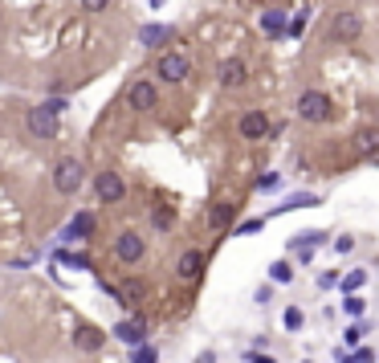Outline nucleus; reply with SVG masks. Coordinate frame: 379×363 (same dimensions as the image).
<instances>
[{
  "label": "nucleus",
  "mask_w": 379,
  "mask_h": 363,
  "mask_svg": "<svg viewBox=\"0 0 379 363\" xmlns=\"http://www.w3.org/2000/svg\"><path fill=\"white\" fill-rule=\"evenodd\" d=\"M359 33H363L359 13H334V21H330V37H334V41H355Z\"/></svg>",
  "instance_id": "obj_7"
},
{
  "label": "nucleus",
  "mask_w": 379,
  "mask_h": 363,
  "mask_svg": "<svg viewBox=\"0 0 379 363\" xmlns=\"http://www.w3.org/2000/svg\"><path fill=\"white\" fill-rule=\"evenodd\" d=\"M127 102H131L135 111H155L159 94H155V86H151L147 78H135V82L127 86Z\"/></svg>",
  "instance_id": "obj_8"
},
{
  "label": "nucleus",
  "mask_w": 379,
  "mask_h": 363,
  "mask_svg": "<svg viewBox=\"0 0 379 363\" xmlns=\"http://www.w3.org/2000/svg\"><path fill=\"white\" fill-rule=\"evenodd\" d=\"M269 278H273V281H290L294 274H290V265H285V262H278L273 269H269Z\"/></svg>",
  "instance_id": "obj_21"
},
{
  "label": "nucleus",
  "mask_w": 379,
  "mask_h": 363,
  "mask_svg": "<svg viewBox=\"0 0 379 363\" xmlns=\"http://www.w3.org/2000/svg\"><path fill=\"white\" fill-rule=\"evenodd\" d=\"M363 278H367V269H351L343 286H346V290H359V286H363Z\"/></svg>",
  "instance_id": "obj_20"
},
{
  "label": "nucleus",
  "mask_w": 379,
  "mask_h": 363,
  "mask_svg": "<svg viewBox=\"0 0 379 363\" xmlns=\"http://www.w3.org/2000/svg\"><path fill=\"white\" fill-rule=\"evenodd\" d=\"M237 131H241V139H249V143H253V139H265V135H269V115H265V111H245L241 123H237Z\"/></svg>",
  "instance_id": "obj_9"
},
{
  "label": "nucleus",
  "mask_w": 379,
  "mask_h": 363,
  "mask_svg": "<svg viewBox=\"0 0 379 363\" xmlns=\"http://www.w3.org/2000/svg\"><path fill=\"white\" fill-rule=\"evenodd\" d=\"M106 4H111V0H82V9H86V13H102Z\"/></svg>",
  "instance_id": "obj_25"
},
{
  "label": "nucleus",
  "mask_w": 379,
  "mask_h": 363,
  "mask_svg": "<svg viewBox=\"0 0 379 363\" xmlns=\"http://www.w3.org/2000/svg\"><path fill=\"white\" fill-rule=\"evenodd\" d=\"M302 204H314V196H290V200L278 208V213H285V208H302Z\"/></svg>",
  "instance_id": "obj_22"
},
{
  "label": "nucleus",
  "mask_w": 379,
  "mask_h": 363,
  "mask_svg": "<svg viewBox=\"0 0 379 363\" xmlns=\"http://www.w3.org/2000/svg\"><path fill=\"white\" fill-rule=\"evenodd\" d=\"M151 220H155V229H171V225H176V213H171V208H164V204H159V208L151 213Z\"/></svg>",
  "instance_id": "obj_18"
},
{
  "label": "nucleus",
  "mask_w": 379,
  "mask_h": 363,
  "mask_svg": "<svg viewBox=\"0 0 379 363\" xmlns=\"http://www.w3.org/2000/svg\"><path fill=\"white\" fill-rule=\"evenodd\" d=\"M167 29H159V25H147V29H143V41H147V45H155V41H167Z\"/></svg>",
  "instance_id": "obj_19"
},
{
  "label": "nucleus",
  "mask_w": 379,
  "mask_h": 363,
  "mask_svg": "<svg viewBox=\"0 0 379 363\" xmlns=\"http://www.w3.org/2000/svg\"><path fill=\"white\" fill-rule=\"evenodd\" d=\"M94 192H98L102 204H118V200L127 196V184H123L118 172H98L94 176Z\"/></svg>",
  "instance_id": "obj_5"
},
{
  "label": "nucleus",
  "mask_w": 379,
  "mask_h": 363,
  "mask_svg": "<svg viewBox=\"0 0 379 363\" xmlns=\"http://www.w3.org/2000/svg\"><path fill=\"white\" fill-rule=\"evenodd\" d=\"M232 216H237V208H232L229 200H220V204H213V208H208V229H229L232 225Z\"/></svg>",
  "instance_id": "obj_13"
},
{
  "label": "nucleus",
  "mask_w": 379,
  "mask_h": 363,
  "mask_svg": "<svg viewBox=\"0 0 379 363\" xmlns=\"http://www.w3.org/2000/svg\"><path fill=\"white\" fill-rule=\"evenodd\" d=\"M196 363H216V359H213V355H208V351H204V355H200V359H196Z\"/></svg>",
  "instance_id": "obj_28"
},
{
  "label": "nucleus",
  "mask_w": 379,
  "mask_h": 363,
  "mask_svg": "<svg viewBox=\"0 0 379 363\" xmlns=\"http://www.w3.org/2000/svg\"><path fill=\"white\" fill-rule=\"evenodd\" d=\"M151 359H155V355H151L147 347H143V351H135V363H151Z\"/></svg>",
  "instance_id": "obj_27"
},
{
  "label": "nucleus",
  "mask_w": 379,
  "mask_h": 363,
  "mask_svg": "<svg viewBox=\"0 0 379 363\" xmlns=\"http://www.w3.org/2000/svg\"><path fill=\"white\" fill-rule=\"evenodd\" d=\"M261 29L265 33H273V37L285 33V13H281V9H269V13L261 17Z\"/></svg>",
  "instance_id": "obj_15"
},
{
  "label": "nucleus",
  "mask_w": 379,
  "mask_h": 363,
  "mask_svg": "<svg viewBox=\"0 0 379 363\" xmlns=\"http://www.w3.org/2000/svg\"><path fill=\"white\" fill-rule=\"evenodd\" d=\"M298 115H302V123H327V118L334 115V102H330V94H322V90H306V94L298 99Z\"/></svg>",
  "instance_id": "obj_2"
},
{
  "label": "nucleus",
  "mask_w": 379,
  "mask_h": 363,
  "mask_svg": "<svg viewBox=\"0 0 379 363\" xmlns=\"http://www.w3.org/2000/svg\"><path fill=\"white\" fill-rule=\"evenodd\" d=\"M355 143H359V151H379V127H363Z\"/></svg>",
  "instance_id": "obj_16"
},
{
  "label": "nucleus",
  "mask_w": 379,
  "mask_h": 363,
  "mask_svg": "<svg viewBox=\"0 0 379 363\" xmlns=\"http://www.w3.org/2000/svg\"><path fill=\"white\" fill-rule=\"evenodd\" d=\"M143 253H147V241L139 237L135 229H127V233H118V241H115V257L123 265H139L143 262Z\"/></svg>",
  "instance_id": "obj_3"
},
{
  "label": "nucleus",
  "mask_w": 379,
  "mask_h": 363,
  "mask_svg": "<svg viewBox=\"0 0 379 363\" xmlns=\"http://www.w3.org/2000/svg\"><path fill=\"white\" fill-rule=\"evenodd\" d=\"M281 184V176H273V172H269V176H261V180H257V188H261V192H269V188H278Z\"/></svg>",
  "instance_id": "obj_23"
},
{
  "label": "nucleus",
  "mask_w": 379,
  "mask_h": 363,
  "mask_svg": "<svg viewBox=\"0 0 379 363\" xmlns=\"http://www.w3.org/2000/svg\"><path fill=\"white\" fill-rule=\"evenodd\" d=\"M143 318H127V323H118L115 327V339H123V343H139L143 339Z\"/></svg>",
  "instance_id": "obj_14"
},
{
  "label": "nucleus",
  "mask_w": 379,
  "mask_h": 363,
  "mask_svg": "<svg viewBox=\"0 0 379 363\" xmlns=\"http://www.w3.org/2000/svg\"><path fill=\"white\" fill-rule=\"evenodd\" d=\"M285 327H290V330L302 327V314H298V311H285Z\"/></svg>",
  "instance_id": "obj_26"
},
{
  "label": "nucleus",
  "mask_w": 379,
  "mask_h": 363,
  "mask_svg": "<svg viewBox=\"0 0 379 363\" xmlns=\"http://www.w3.org/2000/svg\"><path fill=\"white\" fill-rule=\"evenodd\" d=\"M0 25H4V17H0Z\"/></svg>",
  "instance_id": "obj_30"
},
{
  "label": "nucleus",
  "mask_w": 379,
  "mask_h": 363,
  "mask_svg": "<svg viewBox=\"0 0 379 363\" xmlns=\"http://www.w3.org/2000/svg\"><path fill=\"white\" fill-rule=\"evenodd\" d=\"M86 184V167L74 160V155H66V160H57V167H53V188L62 192V196H74L78 188Z\"/></svg>",
  "instance_id": "obj_1"
},
{
  "label": "nucleus",
  "mask_w": 379,
  "mask_h": 363,
  "mask_svg": "<svg viewBox=\"0 0 379 363\" xmlns=\"http://www.w3.org/2000/svg\"><path fill=\"white\" fill-rule=\"evenodd\" d=\"M25 123H29V131H33L37 139H53V135H57V115H53L45 102H41V106H33V111L25 115Z\"/></svg>",
  "instance_id": "obj_6"
},
{
  "label": "nucleus",
  "mask_w": 379,
  "mask_h": 363,
  "mask_svg": "<svg viewBox=\"0 0 379 363\" xmlns=\"http://www.w3.org/2000/svg\"><path fill=\"white\" fill-rule=\"evenodd\" d=\"M343 311L351 314V318H359V314H363V302H359V298H346V306H343Z\"/></svg>",
  "instance_id": "obj_24"
},
{
  "label": "nucleus",
  "mask_w": 379,
  "mask_h": 363,
  "mask_svg": "<svg viewBox=\"0 0 379 363\" xmlns=\"http://www.w3.org/2000/svg\"><path fill=\"white\" fill-rule=\"evenodd\" d=\"M257 363H273V359H257Z\"/></svg>",
  "instance_id": "obj_29"
},
{
  "label": "nucleus",
  "mask_w": 379,
  "mask_h": 363,
  "mask_svg": "<svg viewBox=\"0 0 379 363\" xmlns=\"http://www.w3.org/2000/svg\"><path fill=\"white\" fill-rule=\"evenodd\" d=\"M94 229V216L90 213H82L78 216V220H74V225H69V237H74V241H78V237H86V233Z\"/></svg>",
  "instance_id": "obj_17"
},
{
  "label": "nucleus",
  "mask_w": 379,
  "mask_h": 363,
  "mask_svg": "<svg viewBox=\"0 0 379 363\" xmlns=\"http://www.w3.org/2000/svg\"><path fill=\"white\" fill-rule=\"evenodd\" d=\"M200 269H204V253L200 249H188L180 257V265H176V274H180V281H196Z\"/></svg>",
  "instance_id": "obj_12"
},
{
  "label": "nucleus",
  "mask_w": 379,
  "mask_h": 363,
  "mask_svg": "<svg viewBox=\"0 0 379 363\" xmlns=\"http://www.w3.org/2000/svg\"><path fill=\"white\" fill-rule=\"evenodd\" d=\"M216 78H220V86H245V78H249V69H245V62L241 57H225L220 62V69H216Z\"/></svg>",
  "instance_id": "obj_10"
},
{
  "label": "nucleus",
  "mask_w": 379,
  "mask_h": 363,
  "mask_svg": "<svg viewBox=\"0 0 379 363\" xmlns=\"http://www.w3.org/2000/svg\"><path fill=\"white\" fill-rule=\"evenodd\" d=\"M155 74L164 78V82H188V74H192V66H188V57L183 53H159V62H155Z\"/></svg>",
  "instance_id": "obj_4"
},
{
  "label": "nucleus",
  "mask_w": 379,
  "mask_h": 363,
  "mask_svg": "<svg viewBox=\"0 0 379 363\" xmlns=\"http://www.w3.org/2000/svg\"><path fill=\"white\" fill-rule=\"evenodd\" d=\"M102 343H106V335H102L98 327H74V347L78 351H102Z\"/></svg>",
  "instance_id": "obj_11"
}]
</instances>
